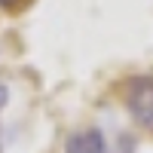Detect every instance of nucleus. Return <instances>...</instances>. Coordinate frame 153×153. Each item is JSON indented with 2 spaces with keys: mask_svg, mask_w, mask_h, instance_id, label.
Masks as SVG:
<instances>
[{
  "mask_svg": "<svg viewBox=\"0 0 153 153\" xmlns=\"http://www.w3.org/2000/svg\"><path fill=\"white\" fill-rule=\"evenodd\" d=\"M65 153H107V141L104 135H101V129H80L68 135L65 141Z\"/></svg>",
  "mask_w": 153,
  "mask_h": 153,
  "instance_id": "2",
  "label": "nucleus"
},
{
  "mask_svg": "<svg viewBox=\"0 0 153 153\" xmlns=\"http://www.w3.org/2000/svg\"><path fill=\"white\" fill-rule=\"evenodd\" d=\"M126 107L135 117V123L141 126H153V76H135L126 89Z\"/></svg>",
  "mask_w": 153,
  "mask_h": 153,
  "instance_id": "1",
  "label": "nucleus"
},
{
  "mask_svg": "<svg viewBox=\"0 0 153 153\" xmlns=\"http://www.w3.org/2000/svg\"><path fill=\"white\" fill-rule=\"evenodd\" d=\"M6 101H9V89H6L3 83H0V110L6 107Z\"/></svg>",
  "mask_w": 153,
  "mask_h": 153,
  "instance_id": "3",
  "label": "nucleus"
},
{
  "mask_svg": "<svg viewBox=\"0 0 153 153\" xmlns=\"http://www.w3.org/2000/svg\"><path fill=\"white\" fill-rule=\"evenodd\" d=\"M12 3H16V0H0V6H12Z\"/></svg>",
  "mask_w": 153,
  "mask_h": 153,
  "instance_id": "4",
  "label": "nucleus"
}]
</instances>
